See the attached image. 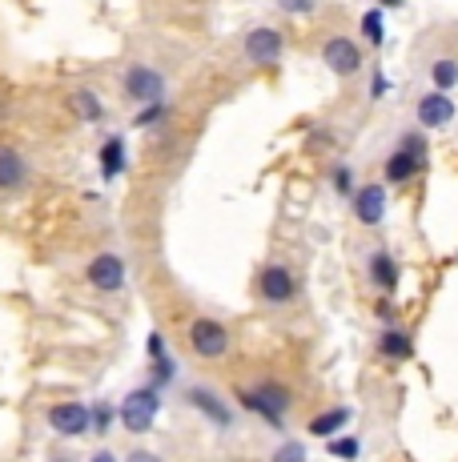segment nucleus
Returning a JSON list of instances; mask_svg holds the SVG:
<instances>
[{
    "instance_id": "20",
    "label": "nucleus",
    "mask_w": 458,
    "mask_h": 462,
    "mask_svg": "<svg viewBox=\"0 0 458 462\" xmlns=\"http://www.w3.org/2000/svg\"><path fill=\"white\" fill-rule=\"evenodd\" d=\"M430 88H443V93L458 88V57H435L430 60Z\"/></svg>"
},
{
    "instance_id": "2",
    "label": "nucleus",
    "mask_w": 458,
    "mask_h": 462,
    "mask_svg": "<svg viewBox=\"0 0 458 462\" xmlns=\"http://www.w3.org/2000/svg\"><path fill=\"white\" fill-rule=\"evenodd\" d=\"M426 153H430V145H426V137H422V133H402L398 145H394V153L386 157V165H382L386 185L414 181V177L426 169Z\"/></svg>"
},
{
    "instance_id": "26",
    "label": "nucleus",
    "mask_w": 458,
    "mask_h": 462,
    "mask_svg": "<svg viewBox=\"0 0 458 462\" xmlns=\"http://www.w3.org/2000/svg\"><path fill=\"white\" fill-rule=\"evenodd\" d=\"M270 462H306V442H294V439H286L281 447L270 455Z\"/></svg>"
},
{
    "instance_id": "25",
    "label": "nucleus",
    "mask_w": 458,
    "mask_h": 462,
    "mask_svg": "<svg viewBox=\"0 0 458 462\" xmlns=\"http://www.w3.org/2000/svg\"><path fill=\"white\" fill-rule=\"evenodd\" d=\"M178 378V362L165 354V358H153V386L161 390V386H169V382Z\"/></svg>"
},
{
    "instance_id": "23",
    "label": "nucleus",
    "mask_w": 458,
    "mask_h": 462,
    "mask_svg": "<svg viewBox=\"0 0 458 462\" xmlns=\"http://www.w3.org/2000/svg\"><path fill=\"white\" fill-rule=\"evenodd\" d=\"M325 450H330L334 458L354 462L358 455H362V442H358V439H346V434H342V439H330V442H325Z\"/></svg>"
},
{
    "instance_id": "4",
    "label": "nucleus",
    "mask_w": 458,
    "mask_h": 462,
    "mask_svg": "<svg viewBox=\"0 0 458 462\" xmlns=\"http://www.w3.org/2000/svg\"><path fill=\"white\" fill-rule=\"evenodd\" d=\"M242 52L253 69H274L278 60L286 57V37H281L278 29H270V24H258V29L245 32Z\"/></svg>"
},
{
    "instance_id": "8",
    "label": "nucleus",
    "mask_w": 458,
    "mask_h": 462,
    "mask_svg": "<svg viewBox=\"0 0 458 462\" xmlns=\"http://www.w3.org/2000/svg\"><path fill=\"white\" fill-rule=\"evenodd\" d=\"M322 65L330 69L334 77H354V73H362L366 52H362V44L350 37H330L322 44Z\"/></svg>"
},
{
    "instance_id": "3",
    "label": "nucleus",
    "mask_w": 458,
    "mask_h": 462,
    "mask_svg": "<svg viewBox=\"0 0 458 462\" xmlns=\"http://www.w3.org/2000/svg\"><path fill=\"white\" fill-rule=\"evenodd\" d=\"M157 414H161V390L157 386H137L121 398L117 406V422L125 426L129 434H149L157 426Z\"/></svg>"
},
{
    "instance_id": "17",
    "label": "nucleus",
    "mask_w": 458,
    "mask_h": 462,
    "mask_svg": "<svg viewBox=\"0 0 458 462\" xmlns=\"http://www.w3.org/2000/svg\"><path fill=\"white\" fill-rule=\"evenodd\" d=\"M69 109H73V117L85 121V125H101L105 121V105L93 88H77V93L69 97Z\"/></svg>"
},
{
    "instance_id": "30",
    "label": "nucleus",
    "mask_w": 458,
    "mask_h": 462,
    "mask_svg": "<svg viewBox=\"0 0 458 462\" xmlns=\"http://www.w3.org/2000/svg\"><path fill=\"white\" fill-rule=\"evenodd\" d=\"M145 346H149V362H153V358H165V354H169V346H165V337L157 334V330L145 337Z\"/></svg>"
},
{
    "instance_id": "16",
    "label": "nucleus",
    "mask_w": 458,
    "mask_h": 462,
    "mask_svg": "<svg viewBox=\"0 0 458 462\" xmlns=\"http://www.w3.org/2000/svg\"><path fill=\"white\" fill-rule=\"evenodd\" d=\"M29 181V165L13 145H0V193H16Z\"/></svg>"
},
{
    "instance_id": "28",
    "label": "nucleus",
    "mask_w": 458,
    "mask_h": 462,
    "mask_svg": "<svg viewBox=\"0 0 458 462\" xmlns=\"http://www.w3.org/2000/svg\"><path fill=\"white\" fill-rule=\"evenodd\" d=\"M286 16H310L314 8H318V0H274Z\"/></svg>"
},
{
    "instance_id": "21",
    "label": "nucleus",
    "mask_w": 458,
    "mask_h": 462,
    "mask_svg": "<svg viewBox=\"0 0 458 462\" xmlns=\"http://www.w3.org/2000/svg\"><path fill=\"white\" fill-rule=\"evenodd\" d=\"M362 37L366 44H382L386 41V16H382V8H370V13H362Z\"/></svg>"
},
{
    "instance_id": "12",
    "label": "nucleus",
    "mask_w": 458,
    "mask_h": 462,
    "mask_svg": "<svg viewBox=\"0 0 458 462\" xmlns=\"http://www.w3.org/2000/svg\"><path fill=\"white\" fill-rule=\"evenodd\" d=\"M350 206H354V217L362 221L366 229L382 226L386 221V181H366L354 189V198H350Z\"/></svg>"
},
{
    "instance_id": "1",
    "label": "nucleus",
    "mask_w": 458,
    "mask_h": 462,
    "mask_svg": "<svg viewBox=\"0 0 458 462\" xmlns=\"http://www.w3.org/2000/svg\"><path fill=\"white\" fill-rule=\"evenodd\" d=\"M237 402L245 406L250 414H258L266 426H274V430H281L286 426V414H289V390L278 386V382H258V386H245L237 390Z\"/></svg>"
},
{
    "instance_id": "27",
    "label": "nucleus",
    "mask_w": 458,
    "mask_h": 462,
    "mask_svg": "<svg viewBox=\"0 0 458 462\" xmlns=\"http://www.w3.org/2000/svg\"><path fill=\"white\" fill-rule=\"evenodd\" d=\"M113 419H117V406H109V402H96V406H93V430H96V434L109 430Z\"/></svg>"
},
{
    "instance_id": "18",
    "label": "nucleus",
    "mask_w": 458,
    "mask_h": 462,
    "mask_svg": "<svg viewBox=\"0 0 458 462\" xmlns=\"http://www.w3.org/2000/svg\"><path fill=\"white\" fill-rule=\"evenodd\" d=\"M378 354L386 362H407L414 354V337L407 330H398V326H390V330H382V337H378Z\"/></svg>"
},
{
    "instance_id": "9",
    "label": "nucleus",
    "mask_w": 458,
    "mask_h": 462,
    "mask_svg": "<svg viewBox=\"0 0 458 462\" xmlns=\"http://www.w3.org/2000/svg\"><path fill=\"white\" fill-rule=\"evenodd\" d=\"M121 88H125V97L137 105L165 101V77L157 73L153 65H133L125 77H121Z\"/></svg>"
},
{
    "instance_id": "5",
    "label": "nucleus",
    "mask_w": 458,
    "mask_h": 462,
    "mask_svg": "<svg viewBox=\"0 0 458 462\" xmlns=\"http://www.w3.org/2000/svg\"><path fill=\"white\" fill-rule=\"evenodd\" d=\"M189 350L206 362L225 358L229 354V330L222 322H214V318H193L189 322Z\"/></svg>"
},
{
    "instance_id": "7",
    "label": "nucleus",
    "mask_w": 458,
    "mask_h": 462,
    "mask_svg": "<svg viewBox=\"0 0 458 462\" xmlns=\"http://www.w3.org/2000/svg\"><path fill=\"white\" fill-rule=\"evenodd\" d=\"M414 121H418V129H446L451 121H458V109L451 101V93H443V88H426V93L414 101Z\"/></svg>"
},
{
    "instance_id": "11",
    "label": "nucleus",
    "mask_w": 458,
    "mask_h": 462,
    "mask_svg": "<svg viewBox=\"0 0 458 462\" xmlns=\"http://www.w3.org/2000/svg\"><path fill=\"white\" fill-rule=\"evenodd\" d=\"M49 426L65 439H81V434L93 430V406L85 402H57L49 406Z\"/></svg>"
},
{
    "instance_id": "6",
    "label": "nucleus",
    "mask_w": 458,
    "mask_h": 462,
    "mask_svg": "<svg viewBox=\"0 0 458 462\" xmlns=\"http://www.w3.org/2000/svg\"><path fill=\"white\" fill-rule=\"evenodd\" d=\"M85 278H89V286L96 290V294H121L125 290V278H129V270H125V257L121 254H96L89 265H85Z\"/></svg>"
},
{
    "instance_id": "32",
    "label": "nucleus",
    "mask_w": 458,
    "mask_h": 462,
    "mask_svg": "<svg viewBox=\"0 0 458 462\" xmlns=\"http://www.w3.org/2000/svg\"><path fill=\"white\" fill-rule=\"evenodd\" d=\"M89 462H121V458H117V455H113V450H96V455H93Z\"/></svg>"
},
{
    "instance_id": "13",
    "label": "nucleus",
    "mask_w": 458,
    "mask_h": 462,
    "mask_svg": "<svg viewBox=\"0 0 458 462\" xmlns=\"http://www.w3.org/2000/svg\"><path fill=\"white\" fill-rule=\"evenodd\" d=\"M185 402H189L206 422L222 426V430H229V426H234V411H229L225 398L214 394L209 386H189V390H185Z\"/></svg>"
},
{
    "instance_id": "33",
    "label": "nucleus",
    "mask_w": 458,
    "mask_h": 462,
    "mask_svg": "<svg viewBox=\"0 0 458 462\" xmlns=\"http://www.w3.org/2000/svg\"><path fill=\"white\" fill-rule=\"evenodd\" d=\"M407 0H378V8H402Z\"/></svg>"
},
{
    "instance_id": "19",
    "label": "nucleus",
    "mask_w": 458,
    "mask_h": 462,
    "mask_svg": "<svg viewBox=\"0 0 458 462\" xmlns=\"http://www.w3.org/2000/svg\"><path fill=\"white\" fill-rule=\"evenodd\" d=\"M350 406H334V411H325V414H318V419H310V434L314 439H334V434L342 430V426L350 422Z\"/></svg>"
},
{
    "instance_id": "15",
    "label": "nucleus",
    "mask_w": 458,
    "mask_h": 462,
    "mask_svg": "<svg viewBox=\"0 0 458 462\" xmlns=\"http://www.w3.org/2000/svg\"><path fill=\"white\" fill-rule=\"evenodd\" d=\"M96 165H101V177H105V181H117V177L125 173V165H129V145H125V137H121V133L105 137L101 153H96Z\"/></svg>"
},
{
    "instance_id": "10",
    "label": "nucleus",
    "mask_w": 458,
    "mask_h": 462,
    "mask_svg": "<svg viewBox=\"0 0 458 462\" xmlns=\"http://www.w3.org/2000/svg\"><path fill=\"white\" fill-rule=\"evenodd\" d=\"M258 294L261 301H270V306H286V301L298 298V278L289 265H266V270L258 273Z\"/></svg>"
},
{
    "instance_id": "14",
    "label": "nucleus",
    "mask_w": 458,
    "mask_h": 462,
    "mask_svg": "<svg viewBox=\"0 0 458 462\" xmlns=\"http://www.w3.org/2000/svg\"><path fill=\"white\" fill-rule=\"evenodd\" d=\"M366 273H370V282H374V290H382V294H394V290H398V282H402L398 262H394V254L382 250V245H378V250H370Z\"/></svg>"
},
{
    "instance_id": "24",
    "label": "nucleus",
    "mask_w": 458,
    "mask_h": 462,
    "mask_svg": "<svg viewBox=\"0 0 458 462\" xmlns=\"http://www.w3.org/2000/svg\"><path fill=\"white\" fill-rule=\"evenodd\" d=\"M165 113H169V109H165V101L141 105V113H137L133 125H137V129H153V125H161V121H165Z\"/></svg>"
},
{
    "instance_id": "31",
    "label": "nucleus",
    "mask_w": 458,
    "mask_h": 462,
    "mask_svg": "<svg viewBox=\"0 0 458 462\" xmlns=\"http://www.w3.org/2000/svg\"><path fill=\"white\" fill-rule=\"evenodd\" d=\"M125 462H165V458L157 455V450H145V447H141V450H129Z\"/></svg>"
},
{
    "instance_id": "29",
    "label": "nucleus",
    "mask_w": 458,
    "mask_h": 462,
    "mask_svg": "<svg viewBox=\"0 0 458 462\" xmlns=\"http://www.w3.org/2000/svg\"><path fill=\"white\" fill-rule=\"evenodd\" d=\"M386 93H390V81H386L382 69H374V77H370V101H382Z\"/></svg>"
},
{
    "instance_id": "22",
    "label": "nucleus",
    "mask_w": 458,
    "mask_h": 462,
    "mask_svg": "<svg viewBox=\"0 0 458 462\" xmlns=\"http://www.w3.org/2000/svg\"><path fill=\"white\" fill-rule=\"evenodd\" d=\"M330 185H334V193H338V198H354V189H358V181H354V169H350L346 162H342V165H334Z\"/></svg>"
}]
</instances>
